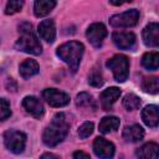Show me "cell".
<instances>
[{
	"label": "cell",
	"mask_w": 159,
	"mask_h": 159,
	"mask_svg": "<svg viewBox=\"0 0 159 159\" xmlns=\"http://www.w3.org/2000/svg\"><path fill=\"white\" fill-rule=\"evenodd\" d=\"M68 123L63 113H57L52 118L51 123L45 128L42 133V140L47 147H56L60 144L68 133Z\"/></svg>",
	"instance_id": "1"
},
{
	"label": "cell",
	"mask_w": 159,
	"mask_h": 159,
	"mask_svg": "<svg viewBox=\"0 0 159 159\" xmlns=\"http://www.w3.org/2000/svg\"><path fill=\"white\" fill-rule=\"evenodd\" d=\"M20 37L15 43V48L31 55H40L42 51V46L39 41V37L34 34L32 26L29 22H22L19 26Z\"/></svg>",
	"instance_id": "2"
},
{
	"label": "cell",
	"mask_w": 159,
	"mask_h": 159,
	"mask_svg": "<svg viewBox=\"0 0 159 159\" xmlns=\"http://www.w3.org/2000/svg\"><path fill=\"white\" fill-rule=\"evenodd\" d=\"M83 51H84L83 43L78 41H70L61 45L57 48L56 53L63 62H66L70 66L72 72H76L80 66L81 58L83 56Z\"/></svg>",
	"instance_id": "3"
},
{
	"label": "cell",
	"mask_w": 159,
	"mask_h": 159,
	"mask_svg": "<svg viewBox=\"0 0 159 159\" xmlns=\"http://www.w3.org/2000/svg\"><path fill=\"white\" fill-rule=\"evenodd\" d=\"M107 67L112 70L113 77L117 82H124L129 75V60L124 55H114L107 61Z\"/></svg>",
	"instance_id": "4"
},
{
	"label": "cell",
	"mask_w": 159,
	"mask_h": 159,
	"mask_svg": "<svg viewBox=\"0 0 159 159\" xmlns=\"http://www.w3.org/2000/svg\"><path fill=\"white\" fill-rule=\"evenodd\" d=\"M4 144L11 153L20 154L24 152L26 145V134L15 129L6 130L4 133Z\"/></svg>",
	"instance_id": "5"
},
{
	"label": "cell",
	"mask_w": 159,
	"mask_h": 159,
	"mask_svg": "<svg viewBox=\"0 0 159 159\" xmlns=\"http://www.w3.org/2000/svg\"><path fill=\"white\" fill-rule=\"evenodd\" d=\"M138 20H139V11L135 9H132L122 14L113 15L109 19V24L113 27H132L137 25Z\"/></svg>",
	"instance_id": "6"
},
{
	"label": "cell",
	"mask_w": 159,
	"mask_h": 159,
	"mask_svg": "<svg viewBox=\"0 0 159 159\" xmlns=\"http://www.w3.org/2000/svg\"><path fill=\"white\" fill-rule=\"evenodd\" d=\"M42 97L51 107H65L70 103V96L56 88L43 89Z\"/></svg>",
	"instance_id": "7"
},
{
	"label": "cell",
	"mask_w": 159,
	"mask_h": 159,
	"mask_svg": "<svg viewBox=\"0 0 159 159\" xmlns=\"http://www.w3.org/2000/svg\"><path fill=\"white\" fill-rule=\"evenodd\" d=\"M86 36H87V40L94 47H99L107 36V29L102 22H94L88 26L86 31Z\"/></svg>",
	"instance_id": "8"
},
{
	"label": "cell",
	"mask_w": 159,
	"mask_h": 159,
	"mask_svg": "<svg viewBox=\"0 0 159 159\" xmlns=\"http://www.w3.org/2000/svg\"><path fill=\"white\" fill-rule=\"evenodd\" d=\"M143 42L149 47L159 46V25L158 22L148 24L143 30Z\"/></svg>",
	"instance_id": "9"
},
{
	"label": "cell",
	"mask_w": 159,
	"mask_h": 159,
	"mask_svg": "<svg viewBox=\"0 0 159 159\" xmlns=\"http://www.w3.org/2000/svg\"><path fill=\"white\" fill-rule=\"evenodd\" d=\"M22 107L25 108V111L29 114H31L35 118H41L45 112L42 102L34 96H26L22 99Z\"/></svg>",
	"instance_id": "10"
},
{
	"label": "cell",
	"mask_w": 159,
	"mask_h": 159,
	"mask_svg": "<svg viewBox=\"0 0 159 159\" xmlns=\"http://www.w3.org/2000/svg\"><path fill=\"white\" fill-rule=\"evenodd\" d=\"M93 152L99 158H112L114 154V145L104 138L97 137L93 142Z\"/></svg>",
	"instance_id": "11"
},
{
	"label": "cell",
	"mask_w": 159,
	"mask_h": 159,
	"mask_svg": "<svg viewBox=\"0 0 159 159\" xmlns=\"http://www.w3.org/2000/svg\"><path fill=\"white\" fill-rule=\"evenodd\" d=\"M112 40L117 47L122 50H132L135 46V35L133 32H114Z\"/></svg>",
	"instance_id": "12"
},
{
	"label": "cell",
	"mask_w": 159,
	"mask_h": 159,
	"mask_svg": "<svg viewBox=\"0 0 159 159\" xmlns=\"http://www.w3.org/2000/svg\"><path fill=\"white\" fill-rule=\"evenodd\" d=\"M119 96H120V89L118 87H109V88L104 89L99 96L102 108L104 111H109L112 108L113 103L119 98Z\"/></svg>",
	"instance_id": "13"
},
{
	"label": "cell",
	"mask_w": 159,
	"mask_h": 159,
	"mask_svg": "<svg viewBox=\"0 0 159 159\" xmlns=\"http://www.w3.org/2000/svg\"><path fill=\"white\" fill-rule=\"evenodd\" d=\"M39 35L41 36L42 40H45L46 42H53L55 37H56V27H55V22L51 19L47 20H42L39 25Z\"/></svg>",
	"instance_id": "14"
},
{
	"label": "cell",
	"mask_w": 159,
	"mask_h": 159,
	"mask_svg": "<svg viewBox=\"0 0 159 159\" xmlns=\"http://www.w3.org/2000/svg\"><path fill=\"white\" fill-rule=\"evenodd\" d=\"M142 119L143 122L150 127V128H155L159 123V114H158V106L155 104H149L147 107H144V109L142 111Z\"/></svg>",
	"instance_id": "15"
},
{
	"label": "cell",
	"mask_w": 159,
	"mask_h": 159,
	"mask_svg": "<svg viewBox=\"0 0 159 159\" xmlns=\"http://www.w3.org/2000/svg\"><path fill=\"white\" fill-rule=\"evenodd\" d=\"M144 137V129L139 124L127 125L123 129V138L129 143H137Z\"/></svg>",
	"instance_id": "16"
},
{
	"label": "cell",
	"mask_w": 159,
	"mask_h": 159,
	"mask_svg": "<svg viewBox=\"0 0 159 159\" xmlns=\"http://www.w3.org/2000/svg\"><path fill=\"white\" fill-rule=\"evenodd\" d=\"M39 71H40L39 63H37L35 60H31V58L25 60V61L21 62L20 66H19V73H20V76H21L22 78H25V80H27V78H30V77L37 75Z\"/></svg>",
	"instance_id": "17"
},
{
	"label": "cell",
	"mask_w": 159,
	"mask_h": 159,
	"mask_svg": "<svg viewBox=\"0 0 159 159\" xmlns=\"http://www.w3.org/2000/svg\"><path fill=\"white\" fill-rule=\"evenodd\" d=\"M56 6V0H35L34 12L37 17H43L48 15Z\"/></svg>",
	"instance_id": "18"
},
{
	"label": "cell",
	"mask_w": 159,
	"mask_h": 159,
	"mask_svg": "<svg viewBox=\"0 0 159 159\" xmlns=\"http://www.w3.org/2000/svg\"><path fill=\"white\" fill-rule=\"evenodd\" d=\"M119 118L114 117V116H107L103 117L102 120L99 122V132L103 134H108L111 132H114L118 129L119 127Z\"/></svg>",
	"instance_id": "19"
},
{
	"label": "cell",
	"mask_w": 159,
	"mask_h": 159,
	"mask_svg": "<svg viewBox=\"0 0 159 159\" xmlns=\"http://www.w3.org/2000/svg\"><path fill=\"white\" fill-rule=\"evenodd\" d=\"M158 149H159V145L157 143H153V142H149V143H145L144 145H142L137 152H135V155L139 157V158H145V159H157L158 158Z\"/></svg>",
	"instance_id": "20"
},
{
	"label": "cell",
	"mask_w": 159,
	"mask_h": 159,
	"mask_svg": "<svg viewBox=\"0 0 159 159\" xmlns=\"http://www.w3.org/2000/svg\"><path fill=\"white\" fill-rule=\"evenodd\" d=\"M142 65L144 68L155 71L159 67V53L157 51L154 52H147L142 57Z\"/></svg>",
	"instance_id": "21"
},
{
	"label": "cell",
	"mask_w": 159,
	"mask_h": 159,
	"mask_svg": "<svg viewBox=\"0 0 159 159\" xmlns=\"http://www.w3.org/2000/svg\"><path fill=\"white\" fill-rule=\"evenodd\" d=\"M76 104L78 107H82V108H91V109H96V103H94V99L91 94L86 93V92H82L77 96L76 98Z\"/></svg>",
	"instance_id": "22"
},
{
	"label": "cell",
	"mask_w": 159,
	"mask_h": 159,
	"mask_svg": "<svg viewBox=\"0 0 159 159\" xmlns=\"http://www.w3.org/2000/svg\"><path fill=\"white\" fill-rule=\"evenodd\" d=\"M142 88L150 94H157L159 91V80L158 77H147L142 83Z\"/></svg>",
	"instance_id": "23"
},
{
	"label": "cell",
	"mask_w": 159,
	"mask_h": 159,
	"mask_svg": "<svg viewBox=\"0 0 159 159\" xmlns=\"http://www.w3.org/2000/svg\"><path fill=\"white\" fill-rule=\"evenodd\" d=\"M140 106V98L138 96H135L134 93H128L124 96L123 98V107L127 111H134L138 109Z\"/></svg>",
	"instance_id": "24"
},
{
	"label": "cell",
	"mask_w": 159,
	"mask_h": 159,
	"mask_svg": "<svg viewBox=\"0 0 159 159\" xmlns=\"http://www.w3.org/2000/svg\"><path fill=\"white\" fill-rule=\"evenodd\" d=\"M24 6V0H7L5 6V14L6 15H14L19 11H21Z\"/></svg>",
	"instance_id": "25"
},
{
	"label": "cell",
	"mask_w": 159,
	"mask_h": 159,
	"mask_svg": "<svg viewBox=\"0 0 159 159\" xmlns=\"http://www.w3.org/2000/svg\"><path fill=\"white\" fill-rule=\"evenodd\" d=\"M88 83L93 87H101L103 84V77H102V73L98 68H93L91 71V73L88 75Z\"/></svg>",
	"instance_id": "26"
},
{
	"label": "cell",
	"mask_w": 159,
	"mask_h": 159,
	"mask_svg": "<svg viewBox=\"0 0 159 159\" xmlns=\"http://www.w3.org/2000/svg\"><path fill=\"white\" fill-rule=\"evenodd\" d=\"M92 133H93V123H92V122H84V123L81 124L80 128H78V137H80L81 139L88 138Z\"/></svg>",
	"instance_id": "27"
},
{
	"label": "cell",
	"mask_w": 159,
	"mask_h": 159,
	"mask_svg": "<svg viewBox=\"0 0 159 159\" xmlns=\"http://www.w3.org/2000/svg\"><path fill=\"white\" fill-rule=\"evenodd\" d=\"M11 116L10 103L5 98H0V120H5Z\"/></svg>",
	"instance_id": "28"
},
{
	"label": "cell",
	"mask_w": 159,
	"mask_h": 159,
	"mask_svg": "<svg viewBox=\"0 0 159 159\" xmlns=\"http://www.w3.org/2000/svg\"><path fill=\"white\" fill-rule=\"evenodd\" d=\"M130 1H133V0H109V2L112 5H116V6H119V5H123L125 2H130Z\"/></svg>",
	"instance_id": "29"
},
{
	"label": "cell",
	"mask_w": 159,
	"mask_h": 159,
	"mask_svg": "<svg viewBox=\"0 0 159 159\" xmlns=\"http://www.w3.org/2000/svg\"><path fill=\"white\" fill-rule=\"evenodd\" d=\"M73 158H89V154L83 153V152H75L73 153Z\"/></svg>",
	"instance_id": "30"
},
{
	"label": "cell",
	"mask_w": 159,
	"mask_h": 159,
	"mask_svg": "<svg viewBox=\"0 0 159 159\" xmlns=\"http://www.w3.org/2000/svg\"><path fill=\"white\" fill-rule=\"evenodd\" d=\"M41 158L42 159H45V158H58V155H55V154H51V153H45V154L41 155Z\"/></svg>",
	"instance_id": "31"
}]
</instances>
